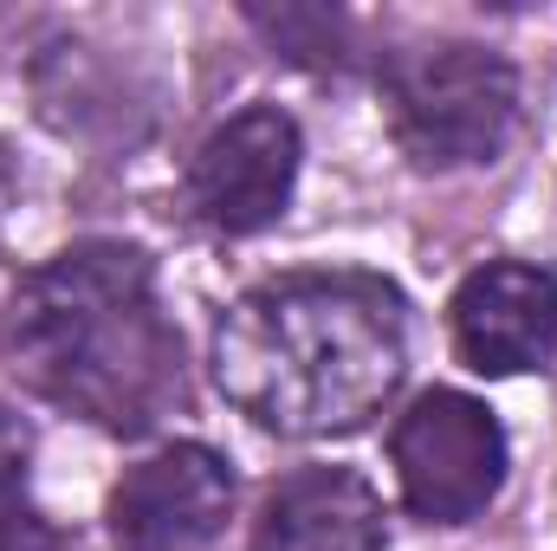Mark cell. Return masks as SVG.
Returning a JSON list of instances; mask_svg holds the SVG:
<instances>
[{
	"label": "cell",
	"mask_w": 557,
	"mask_h": 551,
	"mask_svg": "<svg viewBox=\"0 0 557 551\" xmlns=\"http://www.w3.org/2000/svg\"><path fill=\"white\" fill-rule=\"evenodd\" d=\"M214 390L285 441L357 434L409 377V298L363 267H305L247 285L214 318Z\"/></svg>",
	"instance_id": "obj_1"
},
{
	"label": "cell",
	"mask_w": 557,
	"mask_h": 551,
	"mask_svg": "<svg viewBox=\"0 0 557 551\" xmlns=\"http://www.w3.org/2000/svg\"><path fill=\"white\" fill-rule=\"evenodd\" d=\"M7 377L117 441L188 409L182 331L162 311L156 260L131 241H78L13 279L0 305Z\"/></svg>",
	"instance_id": "obj_2"
},
{
	"label": "cell",
	"mask_w": 557,
	"mask_h": 551,
	"mask_svg": "<svg viewBox=\"0 0 557 551\" xmlns=\"http://www.w3.org/2000/svg\"><path fill=\"white\" fill-rule=\"evenodd\" d=\"M383 118L396 149L421 175L493 162L519 124V72L493 46L473 39H434L409 52H383L376 65Z\"/></svg>",
	"instance_id": "obj_3"
},
{
	"label": "cell",
	"mask_w": 557,
	"mask_h": 551,
	"mask_svg": "<svg viewBox=\"0 0 557 551\" xmlns=\"http://www.w3.org/2000/svg\"><path fill=\"white\" fill-rule=\"evenodd\" d=\"M389 467L421 526H473L512 467L506 428L467 390H421L389 428Z\"/></svg>",
	"instance_id": "obj_4"
},
{
	"label": "cell",
	"mask_w": 557,
	"mask_h": 551,
	"mask_svg": "<svg viewBox=\"0 0 557 551\" xmlns=\"http://www.w3.org/2000/svg\"><path fill=\"white\" fill-rule=\"evenodd\" d=\"M298 162H305L298 118L278 105H247L195 143L182 169V208L221 241H253L292 208Z\"/></svg>",
	"instance_id": "obj_5"
},
{
	"label": "cell",
	"mask_w": 557,
	"mask_h": 551,
	"mask_svg": "<svg viewBox=\"0 0 557 551\" xmlns=\"http://www.w3.org/2000/svg\"><path fill=\"white\" fill-rule=\"evenodd\" d=\"M234 519V461L208 441H169L137 461L111 500L104 526L117 551H201Z\"/></svg>",
	"instance_id": "obj_6"
},
{
	"label": "cell",
	"mask_w": 557,
	"mask_h": 551,
	"mask_svg": "<svg viewBox=\"0 0 557 551\" xmlns=\"http://www.w3.org/2000/svg\"><path fill=\"white\" fill-rule=\"evenodd\" d=\"M454 357L473 377H525L557 357V273L532 260H486L447 298Z\"/></svg>",
	"instance_id": "obj_7"
},
{
	"label": "cell",
	"mask_w": 557,
	"mask_h": 551,
	"mask_svg": "<svg viewBox=\"0 0 557 551\" xmlns=\"http://www.w3.org/2000/svg\"><path fill=\"white\" fill-rule=\"evenodd\" d=\"M247 551H389L383 493L357 467H298L267 493Z\"/></svg>",
	"instance_id": "obj_8"
},
{
	"label": "cell",
	"mask_w": 557,
	"mask_h": 551,
	"mask_svg": "<svg viewBox=\"0 0 557 551\" xmlns=\"http://www.w3.org/2000/svg\"><path fill=\"white\" fill-rule=\"evenodd\" d=\"M247 26L273 46L278 59L305 65V72H344L357 59V39H350V13L337 7H247Z\"/></svg>",
	"instance_id": "obj_9"
},
{
	"label": "cell",
	"mask_w": 557,
	"mask_h": 551,
	"mask_svg": "<svg viewBox=\"0 0 557 551\" xmlns=\"http://www.w3.org/2000/svg\"><path fill=\"white\" fill-rule=\"evenodd\" d=\"M0 551H65V532L26 493V461H0Z\"/></svg>",
	"instance_id": "obj_10"
},
{
	"label": "cell",
	"mask_w": 557,
	"mask_h": 551,
	"mask_svg": "<svg viewBox=\"0 0 557 551\" xmlns=\"http://www.w3.org/2000/svg\"><path fill=\"white\" fill-rule=\"evenodd\" d=\"M0 461H33V421L13 403H0Z\"/></svg>",
	"instance_id": "obj_11"
},
{
	"label": "cell",
	"mask_w": 557,
	"mask_h": 551,
	"mask_svg": "<svg viewBox=\"0 0 557 551\" xmlns=\"http://www.w3.org/2000/svg\"><path fill=\"white\" fill-rule=\"evenodd\" d=\"M7 201H13V162H7V149H0V215H7Z\"/></svg>",
	"instance_id": "obj_12"
}]
</instances>
